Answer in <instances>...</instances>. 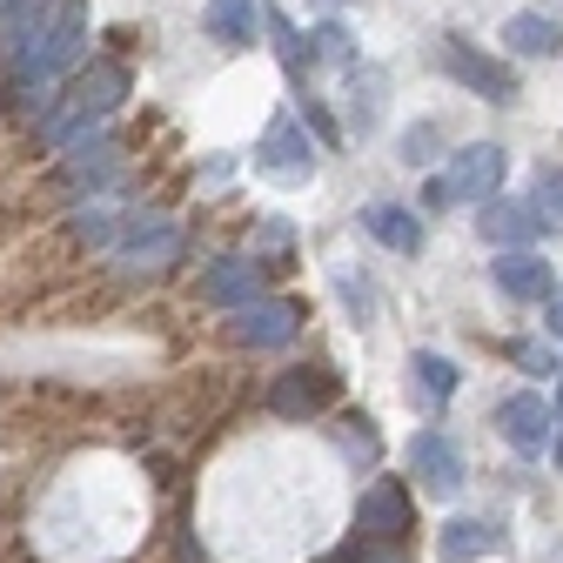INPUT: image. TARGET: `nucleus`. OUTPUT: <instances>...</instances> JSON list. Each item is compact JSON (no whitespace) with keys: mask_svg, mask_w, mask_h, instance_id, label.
Instances as JSON below:
<instances>
[{"mask_svg":"<svg viewBox=\"0 0 563 563\" xmlns=\"http://www.w3.org/2000/svg\"><path fill=\"white\" fill-rule=\"evenodd\" d=\"M309 60H356V41H349V27H335V21H322L316 34H309Z\"/></svg>","mask_w":563,"mask_h":563,"instance_id":"nucleus-23","label":"nucleus"},{"mask_svg":"<svg viewBox=\"0 0 563 563\" xmlns=\"http://www.w3.org/2000/svg\"><path fill=\"white\" fill-rule=\"evenodd\" d=\"M497 289H504L510 302H550L556 275H550V262H543V255L517 249V255H497Z\"/></svg>","mask_w":563,"mask_h":563,"instance_id":"nucleus-13","label":"nucleus"},{"mask_svg":"<svg viewBox=\"0 0 563 563\" xmlns=\"http://www.w3.org/2000/svg\"><path fill=\"white\" fill-rule=\"evenodd\" d=\"M8 8H14V0H0V14H8Z\"/></svg>","mask_w":563,"mask_h":563,"instance_id":"nucleus-29","label":"nucleus"},{"mask_svg":"<svg viewBox=\"0 0 563 563\" xmlns=\"http://www.w3.org/2000/svg\"><path fill=\"white\" fill-rule=\"evenodd\" d=\"M363 229H369L383 249H396V255H416V249H422L416 216H409V208H396V201H369V208H363Z\"/></svg>","mask_w":563,"mask_h":563,"instance_id":"nucleus-15","label":"nucleus"},{"mask_svg":"<svg viewBox=\"0 0 563 563\" xmlns=\"http://www.w3.org/2000/svg\"><path fill=\"white\" fill-rule=\"evenodd\" d=\"M443 563H476V556H489L497 550V530L489 523H476V517H456V523H443Z\"/></svg>","mask_w":563,"mask_h":563,"instance_id":"nucleus-18","label":"nucleus"},{"mask_svg":"<svg viewBox=\"0 0 563 563\" xmlns=\"http://www.w3.org/2000/svg\"><path fill=\"white\" fill-rule=\"evenodd\" d=\"M530 216H537V229H563V175H543V181H537Z\"/></svg>","mask_w":563,"mask_h":563,"instance_id":"nucleus-24","label":"nucleus"},{"mask_svg":"<svg viewBox=\"0 0 563 563\" xmlns=\"http://www.w3.org/2000/svg\"><path fill=\"white\" fill-rule=\"evenodd\" d=\"M409 470L430 483L437 497H450V489L463 483V450L450 437H437V430H422V437H409Z\"/></svg>","mask_w":563,"mask_h":563,"instance_id":"nucleus-12","label":"nucleus"},{"mask_svg":"<svg viewBox=\"0 0 563 563\" xmlns=\"http://www.w3.org/2000/svg\"><path fill=\"white\" fill-rule=\"evenodd\" d=\"M443 67H450V75H456L476 101H510V95H517V75H510V67H504L497 54L470 47V41H450V47H443Z\"/></svg>","mask_w":563,"mask_h":563,"instance_id":"nucleus-8","label":"nucleus"},{"mask_svg":"<svg viewBox=\"0 0 563 563\" xmlns=\"http://www.w3.org/2000/svg\"><path fill=\"white\" fill-rule=\"evenodd\" d=\"M316 8H342V0H316Z\"/></svg>","mask_w":563,"mask_h":563,"instance_id":"nucleus-27","label":"nucleus"},{"mask_svg":"<svg viewBox=\"0 0 563 563\" xmlns=\"http://www.w3.org/2000/svg\"><path fill=\"white\" fill-rule=\"evenodd\" d=\"M383 75H376V67H363V75H349V101H356V108H349V128H356V134H369L376 128V114H383Z\"/></svg>","mask_w":563,"mask_h":563,"instance_id":"nucleus-21","label":"nucleus"},{"mask_svg":"<svg viewBox=\"0 0 563 563\" xmlns=\"http://www.w3.org/2000/svg\"><path fill=\"white\" fill-rule=\"evenodd\" d=\"M222 396H229V369H195L168 402H162V422H175V430H201V422H216L222 416Z\"/></svg>","mask_w":563,"mask_h":563,"instance_id":"nucleus-7","label":"nucleus"},{"mask_svg":"<svg viewBox=\"0 0 563 563\" xmlns=\"http://www.w3.org/2000/svg\"><path fill=\"white\" fill-rule=\"evenodd\" d=\"M335 369H322V363H302V369H289L275 389H268V409L282 416V422H316L329 402H335Z\"/></svg>","mask_w":563,"mask_h":563,"instance_id":"nucleus-5","label":"nucleus"},{"mask_svg":"<svg viewBox=\"0 0 563 563\" xmlns=\"http://www.w3.org/2000/svg\"><path fill=\"white\" fill-rule=\"evenodd\" d=\"M416 530V497H409V483H396V476H376L363 497H356V537L363 543H402Z\"/></svg>","mask_w":563,"mask_h":563,"instance_id":"nucleus-2","label":"nucleus"},{"mask_svg":"<svg viewBox=\"0 0 563 563\" xmlns=\"http://www.w3.org/2000/svg\"><path fill=\"white\" fill-rule=\"evenodd\" d=\"M409 369H416V389L430 396L437 409L450 402V389H456V363H450V356H437V349H416V356H409Z\"/></svg>","mask_w":563,"mask_h":563,"instance_id":"nucleus-20","label":"nucleus"},{"mask_svg":"<svg viewBox=\"0 0 563 563\" xmlns=\"http://www.w3.org/2000/svg\"><path fill=\"white\" fill-rule=\"evenodd\" d=\"M262 27V0H208V34L222 47H249Z\"/></svg>","mask_w":563,"mask_h":563,"instance_id":"nucleus-16","label":"nucleus"},{"mask_svg":"<svg viewBox=\"0 0 563 563\" xmlns=\"http://www.w3.org/2000/svg\"><path fill=\"white\" fill-rule=\"evenodd\" d=\"M504 47H517V54H530V60H550V54H563V34H556V21H543V14H510V21H504Z\"/></svg>","mask_w":563,"mask_h":563,"instance_id":"nucleus-17","label":"nucleus"},{"mask_svg":"<svg viewBox=\"0 0 563 563\" xmlns=\"http://www.w3.org/2000/svg\"><path fill=\"white\" fill-rule=\"evenodd\" d=\"M556 463H563V437H556Z\"/></svg>","mask_w":563,"mask_h":563,"instance_id":"nucleus-28","label":"nucleus"},{"mask_svg":"<svg viewBox=\"0 0 563 563\" xmlns=\"http://www.w3.org/2000/svg\"><path fill=\"white\" fill-rule=\"evenodd\" d=\"M543 309H550V335L563 342V289H550V302H543Z\"/></svg>","mask_w":563,"mask_h":563,"instance_id":"nucleus-26","label":"nucleus"},{"mask_svg":"<svg viewBox=\"0 0 563 563\" xmlns=\"http://www.w3.org/2000/svg\"><path fill=\"white\" fill-rule=\"evenodd\" d=\"M201 302H216V309H249V302H262V262L249 255H229V262H216L201 275V289H195Z\"/></svg>","mask_w":563,"mask_h":563,"instance_id":"nucleus-11","label":"nucleus"},{"mask_svg":"<svg viewBox=\"0 0 563 563\" xmlns=\"http://www.w3.org/2000/svg\"><path fill=\"white\" fill-rule=\"evenodd\" d=\"M268 21V41H275V54H282V67H289V75H309V47L296 41V27L282 21V14H262Z\"/></svg>","mask_w":563,"mask_h":563,"instance_id":"nucleus-22","label":"nucleus"},{"mask_svg":"<svg viewBox=\"0 0 563 563\" xmlns=\"http://www.w3.org/2000/svg\"><path fill=\"white\" fill-rule=\"evenodd\" d=\"M309 168H316V148H309V134H302V121L296 114H282V121H268V134L255 141V175H268V181H309Z\"/></svg>","mask_w":563,"mask_h":563,"instance_id":"nucleus-3","label":"nucleus"},{"mask_svg":"<svg viewBox=\"0 0 563 563\" xmlns=\"http://www.w3.org/2000/svg\"><path fill=\"white\" fill-rule=\"evenodd\" d=\"M483 235L497 242L504 255H517V249H530L543 229H537V216H530V201H489V208H483Z\"/></svg>","mask_w":563,"mask_h":563,"instance_id":"nucleus-14","label":"nucleus"},{"mask_svg":"<svg viewBox=\"0 0 563 563\" xmlns=\"http://www.w3.org/2000/svg\"><path fill=\"white\" fill-rule=\"evenodd\" d=\"M121 101H128V67H121V60H95L88 75L60 95V108L41 121V141L67 148V141H75L88 121H101V114H108V108H121Z\"/></svg>","mask_w":563,"mask_h":563,"instance_id":"nucleus-1","label":"nucleus"},{"mask_svg":"<svg viewBox=\"0 0 563 563\" xmlns=\"http://www.w3.org/2000/svg\"><path fill=\"white\" fill-rule=\"evenodd\" d=\"M88 47V0H60L47 34H41V54H27V81H47L60 67H75Z\"/></svg>","mask_w":563,"mask_h":563,"instance_id":"nucleus-4","label":"nucleus"},{"mask_svg":"<svg viewBox=\"0 0 563 563\" xmlns=\"http://www.w3.org/2000/svg\"><path fill=\"white\" fill-rule=\"evenodd\" d=\"M497 430H504V443H517V456H537V450L550 443V402H543L537 389L504 396V402H497Z\"/></svg>","mask_w":563,"mask_h":563,"instance_id":"nucleus-10","label":"nucleus"},{"mask_svg":"<svg viewBox=\"0 0 563 563\" xmlns=\"http://www.w3.org/2000/svg\"><path fill=\"white\" fill-rule=\"evenodd\" d=\"M342 450H349V456H356V450H363V456H376V437L363 430V416H349V430H342Z\"/></svg>","mask_w":563,"mask_h":563,"instance_id":"nucleus-25","label":"nucleus"},{"mask_svg":"<svg viewBox=\"0 0 563 563\" xmlns=\"http://www.w3.org/2000/svg\"><path fill=\"white\" fill-rule=\"evenodd\" d=\"M175 255H181V235L175 229H148V235H128L121 242V262L128 268H168Z\"/></svg>","mask_w":563,"mask_h":563,"instance_id":"nucleus-19","label":"nucleus"},{"mask_svg":"<svg viewBox=\"0 0 563 563\" xmlns=\"http://www.w3.org/2000/svg\"><path fill=\"white\" fill-rule=\"evenodd\" d=\"M296 329H302V302H282V296H262V302L235 309V322H229V335L249 349H282Z\"/></svg>","mask_w":563,"mask_h":563,"instance_id":"nucleus-9","label":"nucleus"},{"mask_svg":"<svg viewBox=\"0 0 563 563\" xmlns=\"http://www.w3.org/2000/svg\"><path fill=\"white\" fill-rule=\"evenodd\" d=\"M497 188H504V148L497 141H470V148H456V162L443 175L450 201H497Z\"/></svg>","mask_w":563,"mask_h":563,"instance_id":"nucleus-6","label":"nucleus"}]
</instances>
